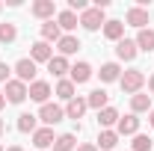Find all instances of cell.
Wrapping results in <instances>:
<instances>
[{
  "instance_id": "cell-1",
  "label": "cell",
  "mask_w": 154,
  "mask_h": 151,
  "mask_svg": "<svg viewBox=\"0 0 154 151\" xmlns=\"http://www.w3.org/2000/svg\"><path fill=\"white\" fill-rule=\"evenodd\" d=\"M119 86H122V92H125V95H136L142 86H145V74H142L139 68L122 71V80H119Z\"/></svg>"
},
{
  "instance_id": "cell-2",
  "label": "cell",
  "mask_w": 154,
  "mask_h": 151,
  "mask_svg": "<svg viewBox=\"0 0 154 151\" xmlns=\"http://www.w3.org/2000/svg\"><path fill=\"white\" fill-rule=\"evenodd\" d=\"M77 18H80V27H83V30H89V33L104 30V24H107L104 12H101V9H95V6H89V9H86V12H80Z\"/></svg>"
},
{
  "instance_id": "cell-3",
  "label": "cell",
  "mask_w": 154,
  "mask_h": 151,
  "mask_svg": "<svg viewBox=\"0 0 154 151\" xmlns=\"http://www.w3.org/2000/svg\"><path fill=\"white\" fill-rule=\"evenodd\" d=\"M3 95H6V101H9V104H24V101L30 98V86H27V83H21V80H9V83H6V89H3Z\"/></svg>"
},
{
  "instance_id": "cell-4",
  "label": "cell",
  "mask_w": 154,
  "mask_h": 151,
  "mask_svg": "<svg viewBox=\"0 0 154 151\" xmlns=\"http://www.w3.org/2000/svg\"><path fill=\"white\" fill-rule=\"evenodd\" d=\"M38 119L45 122V128H54V125H59L62 119H65V110L59 107V104H42V110H38Z\"/></svg>"
},
{
  "instance_id": "cell-5",
  "label": "cell",
  "mask_w": 154,
  "mask_h": 151,
  "mask_svg": "<svg viewBox=\"0 0 154 151\" xmlns=\"http://www.w3.org/2000/svg\"><path fill=\"white\" fill-rule=\"evenodd\" d=\"M12 71H15V80H21V83H27V86H30V83L36 80V62H33L30 57H24V59L15 62V68H12Z\"/></svg>"
},
{
  "instance_id": "cell-6",
  "label": "cell",
  "mask_w": 154,
  "mask_h": 151,
  "mask_svg": "<svg viewBox=\"0 0 154 151\" xmlns=\"http://www.w3.org/2000/svg\"><path fill=\"white\" fill-rule=\"evenodd\" d=\"M116 133H119V136H136V133H139V119H136L134 113H128V116H119Z\"/></svg>"
},
{
  "instance_id": "cell-7",
  "label": "cell",
  "mask_w": 154,
  "mask_h": 151,
  "mask_svg": "<svg viewBox=\"0 0 154 151\" xmlns=\"http://www.w3.org/2000/svg\"><path fill=\"white\" fill-rule=\"evenodd\" d=\"M125 21H128L131 27H136V30H145V24H151V15H148V9L131 6V9H128V15H125Z\"/></svg>"
},
{
  "instance_id": "cell-8",
  "label": "cell",
  "mask_w": 154,
  "mask_h": 151,
  "mask_svg": "<svg viewBox=\"0 0 154 151\" xmlns=\"http://www.w3.org/2000/svg\"><path fill=\"white\" fill-rule=\"evenodd\" d=\"M30 59H33L36 65H38V62L48 65V62L54 59V48H51L48 42H36V45H30Z\"/></svg>"
},
{
  "instance_id": "cell-9",
  "label": "cell",
  "mask_w": 154,
  "mask_h": 151,
  "mask_svg": "<svg viewBox=\"0 0 154 151\" xmlns=\"http://www.w3.org/2000/svg\"><path fill=\"white\" fill-rule=\"evenodd\" d=\"M30 12H33L36 18H42V21H54V15H57V3H54V0H36V3L30 6Z\"/></svg>"
},
{
  "instance_id": "cell-10",
  "label": "cell",
  "mask_w": 154,
  "mask_h": 151,
  "mask_svg": "<svg viewBox=\"0 0 154 151\" xmlns=\"http://www.w3.org/2000/svg\"><path fill=\"white\" fill-rule=\"evenodd\" d=\"M136 54H139V48H136L134 39H122V42H116V57L125 59V62H134Z\"/></svg>"
},
{
  "instance_id": "cell-11",
  "label": "cell",
  "mask_w": 154,
  "mask_h": 151,
  "mask_svg": "<svg viewBox=\"0 0 154 151\" xmlns=\"http://www.w3.org/2000/svg\"><path fill=\"white\" fill-rule=\"evenodd\" d=\"M54 142H57V136H54V128H38V131L33 133V145H36L38 151L54 148Z\"/></svg>"
},
{
  "instance_id": "cell-12",
  "label": "cell",
  "mask_w": 154,
  "mask_h": 151,
  "mask_svg": "<svg viewBox=\"0 0 154 151\" xmlns=\"http://www.w3.org/2000/svg\"><path fill=\"white\" fill-rule=\"evenodd\" d=\"M68 74H71L68 80H71L74 86H80V83H86V80H92V65H89V62H74Z\"/></svg>"
},
{
  "instance_id": "cell-13",
  "label": "cell",
  "mask_w": 154,
  "mask_h": 151,
  "mask_svg": "<svg viewBox=\"0 0 154 151\" xmlns=\"http://www.w3.org/2000/svg\"><path fill=\"white\" fill-rule=\"evenodd\" d=\"M48 98H51V83H45V80H33V83H30V101H36V104H48Z\"/></svg>"
},
{
  "instance_id": "cell-14",
  "label": "cell",
  "mask_w": 154,
  "mask_h": 151,
  "mask_svg": "<svg viewBox=\"0 0 154 151\" xmlns=\"http://www.w3.org/2000/svg\"><path fill=\"white\" fill-rule=\"evenodd\" d=\"M57 48H59V57H65V59H68L71 54H77L83 45H80V39H77V36H68V33H65V36L57 42Z\"/></svg>"
},
{
  "instance_id": "cell-15",
  "label": "cell",
  "mask_w": 154,
  "mask_h": 151,
  "mask_svg": "<svg viewBox=\"0 0 154 151\" xmlns=\"http://www.w3.org/2000/svg\"><path fill=\"white\" fill-rule=\"evenodd\" d=\"M86 110H89L86 98H80V95H77V98H71V101L65 104V119H74V122H77V119H83Z\"/></svg>"
},
{
  "instance_id": "cell-16",
  "label": "cell",
  "mask_w": 154,
  "mask_h": 151,
  "mask_svg": "<svg viewBox=\"0 0 154 151\" xmlns=\"http://www.w3.org/2000/svg\"><path fill=\"white\" fill-rule=\"evenodd\" d=\"M131 113H134V116H139V113H151V95H142V92L131 95Z\"/></svg>"
},
{
  "instance_id": "cell-17",
  "label": "cell",
  "mask_w": 154,
  "mask_h": 151,
  "mask_svg": "<svg viewBox=\"0 0 154 151\" xmlns=\"http://www.w3.org/2000/svg\"><path fill=\"white\" fill-rule=\"evenodd\" d=\"M107 101H110V95H107V89H92V92L86 95V104H89L92 110H98V113H101L104 107H110Z\"/></svg>"
},
{
  "instance_id": "cell-18",
  "label": "cell",
  "mask_w": 154,
  "mask_h": 151,
  "mask_svg": "<svg viewBox=\"0 0 154 151\" xmlns=\"http://www.w3.org/2000/svg\"><path fill=\"white\" fill-rule=\"evenodd\" d=\"M98 125H101V131H113V125H119V110L116 107H104L98 113Z\"/></svg>"
},
{
  "instance_id": "cell-19",
  "label": "cell",
  "mask_w": 154,
  "mask_h": 151,
  "mask_svg": "<svg viewBox=\"0 0 154 151\" xmlns=\"http://www.w3.org/2000/svg\"><path fill=\"white\" fill-rule=\"evenodd\" d=\"M98 77H101V83L122 80V68H119V62H104V65H101V71H98Z\"/></svg>"
},
{
  "instance_id": "cell-20",
  "label": "cell",
  "mask_w": 154,
  "mask_h": 151,
  "mask_svg": "<svg viewBox=\"0 0 154 151\" xmlns=\"http://www.w3.org/2000/svg\"><path fill=\"white\" fill-rule=\"evenodd\" d=\"M134 42H136V48H139V51H145V54H151V51H154V30H151V27H145V30H139Z\"/></svg>"
},
{
  "instance_id": "cell-21",
  "label": "cell",
  "mask_w": 154,
  "mask_h": 151,
  "mask_svg": "<svg viewBox=\"0 0 154 151\" xmlns=\"http://www.w3.org/2000/svg\"><path fill=\"white\" fill-rule=\"evenodd\" d=\"M57 24H59V30H68V36H71V30L80 24V18H77L71 9H62V12H57Z\"/></svg>"
},
{
  "instance_id": "cell-22",
  "label": "cell",
  "mask_w": 154,
  "mask_h": 151,
  "mask_svg": "<svg viewBox=\"0 0 154 151\" xmlns=\"http://www.w3.org/2000/svg\"><path fill=\"white\" fill-rule=\"evenodd\" d=\"M48 71H51L54 77H59V80H62V77L71 71V65H68V59H65V57H59V54H57V57L48 62Z\"/></svg>"
},
{
  "instance_id": "cell-23",
  "label": "cell",
  "mask_w": 154,
  "mask_h": 151,
  "mask_svg": "<svg viewBox=\"0 0 154 151\" xmlns=\"http://www.w3.org/2000/svg\"><path fill=\"white\" fill-rule=\"evenodd\" d=\"M18 131L33 136V133L38 131V116H33V113H21V116H18Z\"/></svg>"
},
{
  "instance_id": "cell-24",
  "label": "cell",
  "mask_w": 154,
  "mask_h": 151,
  "mask_svg": "<svg viewBox=\"0 0 154 151\" xmlns=\"http://www.w3.org/2000/svg\"><path fill=\"white\" fill-rule=\"evenodd\" d=\"M59 39H62L59 24H57V21H45V24H42V42L51 45V42H59Z\"/></svg>"
},
{
  "instance_id": "cell-25",
  "label": "cell",
  "mask_w": 154,
  "mask_h": 151,
  "mask_svg": "<svg viewBox=\"0 0 154 151\" xmlns=\"http://www.w3.org/2000/svg\"><path fill=\"white\" fill-rule=\"evenodd\" d=\"M74 92H77V86L68 80V77H62V80L57 83V98H59V101H65V104H68L71 98H77Z\"/></svg>"
},
{
  "instance_id": "cell-26",
  "label": "cell",
  "mask_w": 154,
  "mask_h": 151,
  "mask_svg": "<svg viewBox=\"0 0 154 151\" xmlns=\"http://www.w3.org/2000/svg\"><path fill=\"white\" fill-rule=\"evenodd\" d=\"M104 36L110 39V42H122V39H125V24H122V21H107V24H104Z\"/></svg>"
},
{
  "instance_id": "cell-27",
  "label": "cell",
  "mask_w": 154,
  "mask_h": 151,
  "mask_svg": "<svg viewBox=\"0 0 154 151\" xmlns=\"http://www.w3.org/2000/svg\"><path fill=\"white\" fill-rule=\"evenodd\" d=\"M95 145H98V148H104V151H113L116 145H119V133H116V131H101Z\"/></svg>"
},
{
  "instance_id": "cell-28",
  "label": "cell",
  "mask_w": 154,
  "mask_h": 151,
  "mask_svg": "<svg viewBox=\"0 0 154 151\" xmlns=\"http://www.w3.org/2000/svg\"><path fill=\"white\" fill-rule=\"evenodd\" d=\"M77 148V136L74 133H59L57 142H54V151H74Z\"/></svg>"
},
{
  "instance_id": "cell-29",
  "label": "cell",
  "mask_w": 154,
  "mask_h": 151,
  "mask_svg": "<svg viewBox=\"0 0 154 151\" xmlns=\"http://www.w3.org/2000/svg\"><path fill=\"white\" fill-rule=\"evenodd\" d=\"M15 39H18V27H15V24H9V21L0 24V42H3V45H12Z\"/></svg>"
},
{
  "instance_id": "cell-30",
  "label": "cell",
  "mask_w": 154,
  "mask_h": 151,
  "mask_svg": "<svg viewBox=\"0 0 154 151\" xmlns=\"http://www.w3.org/2000/svg\"><path fill=\"white\" fill-rule=\"evenodd\" d=\"M154 148V139H148L145 133H136L134 136V151H151Z\"/></svg>"
},
{
  "instance_id": "cell-31",
  "label": "cell",
  "mask_w": 154,
  "mask_h": 151,
  "mask_svg": "<svg viewBox=\"0 0 154 151\" xmlns=\"http://www.w3.org/2000/svg\"><path fill=\"white\" fill-rule=\"evenodd\" d=\"M9 74H12V68L6 62H0V83H9Z\"/></svg>"
},
{
  "instance_id": "cell-32",
  "label": "cell",
  "mask_w": 154,
  "mask_h": 151,
  "mask_svg": "<svg viewBox=\"0 0 154 151\" xmlns=\"http://www.w3.org/2000/svg\"><path fill=\"white\" fill-rule=\"evenodd\" d=\"M77 151H98V145H92V142H86V145H77Z\"/></svg>"
},
{
  "instance_id": "cell-33",
  "label": "cell",
  "mask_w": 154,
  "mask_h": 151,
  "mask_svg": "<svg viewBox=\"0 0 154 151\" xmlns=\"http://www.w3.org/2000/svg\"><path fill=\"white\" fill-rule=\"evenodd\" d=\"M6 107V95H3V89H0V110Z\"/></svg>"
},
{
  "instance_id": "cell-34",
  "label": "cell",
  "mask_w": 154,
  "mask_h": 151,
  "mask_svg": "<svg viewBox=\"0 0 154 151\" xmlns=\"http://www.w3.org/2000/svg\"><path fill=\"white\" fill-rule=\"evenodd\" d=\"M148 125L154 128V107H151V113H148Z\"/></svg>"
},
{
  "instance_id": "cell-35",
  "label": "cell",
  "mask_w": 154,
  "mask_h": 151,
  "mask_svg": "<svg viewBox=\"0 0 154 151\" xmlns=\"http://www.w3.org/2000/svg\"><path fill=\"white\" fill-rule=\"evenodd\" d=\"M148 92L154 95V77H151V80H148Z\"/></svg>"
},
{
  "instance_id": "cell-36",
  "label": "cell",
  "mask_w": 154,
  "mask_h": 151,
  "mask_svg": "<svg viewBox=\"0 0 154 151\" xmlns=\"http://www.w3.org/2000/svg\"><path fill=\"white\" fill-rule=\"evenodd\" d=\"M3 131H6V122H3V119H0V136H3Z\"/></svg>"
},
{
  "instance_id": "cell-37",
  "label": "cell",
  "mask_w": 154,
  "mask_h": 151,
  "mask_svg": "<svg viewBox=\"0 0 154 151\" xmlns=\"http://www.w3.org/2000/svg\"><path fill=\"white\" fill-rule=\"evenodd\" d=\"M6 151H24V148H21V145H12V148H6Z\"/></svg>"
},
{
  "instance_id": "cell-38",
  "label": "cell",
  "mask_w": 154,
  "mask_h": 151,
  "mask_svg": "<svg viewBox=\"0 0 154 151\" xmlns=\"http://www.w3.org/2000/svg\"><path fill=\"white\" fill-rule=\"evenodd\" d=\"M0 9H3V3H0Z\"/></svg>"
},
{
  "instance_id": "cell-39",
  "label": "cell",
  "mask_w": 154,
  "mask_h": 151,
  "mask_svg": "<svg viewBox=\"0 0 154 151\" xmlns=\"http://www.w3.org/2000/svg\"><path fill=\"white\" fill-rule=\"evenodd\" d=\"M0 151H3V145H0Z\"/></svg>"
}]
</instances>
